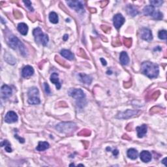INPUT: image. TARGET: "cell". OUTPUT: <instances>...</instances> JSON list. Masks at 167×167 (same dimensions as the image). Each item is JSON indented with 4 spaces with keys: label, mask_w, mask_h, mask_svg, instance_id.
Returning a JSON list of instances; mask_svg holds the SVG:
<instances>
[{
    "label": "cell",
    "mask_w": 167,
    "mask_h": 167,
    "mask_svg": "<svg viewBox=\"0 0 167 167\" xmlns=\"http://www.w3.org/2000/svg\"><path fill=\"white\" fill-rule=\"evenodd\" d=\"M101 61H102V65H104V66H105V65H106V60H104L103 58H101Z\"/></svg>",
    "instance_id": "cell-41"
},
{
    "label": "cell",
    "mask_w": 167,
    "mask_h": 167,
    "mask_svg": "<svg viewBox=\"0 0 167 167\" xmlns=\"http://www.w3.org/2000/svg\"><path fill=\"white\" fill-rule=\"evenodd\" d=\"M8 44L10 47L14 49V50L18 49L20 52V54L23 56H26L27 55V50H26L25 46L17 37L14 36V35L11 36L9 38Z\"/></svg>",
    "instance_id": "cell-2"
},
{
    "label": "cell",
    "mask_w": 167,
    "mask_h": 167,
    "mask_svg": "<svg viewBox=\"0 0 167 167\" xmlns=\"http://www.w3.org/2000/svg\"><path fill=\"white\" fill-rule=\"evenodd\" d=\"M60 54H61V55L63 57H65V58H66L67 59H68V60H73V59H74V58H75L74 54H73L70 50H65V49H64V50H62L61 51Z\"/></svg>",
    "instance_id": "cell-19"
},
{
    "label": "cell",
    "mask_w": 167,
    "mask_h": 167,
    "mask_svg": "<svg viewBox=\"0 0 167 167\" xmlns=\"http://www.w3.org/2000/svg\"><path fill=\"white\" fill-rule=\"evenodd\" d=\"M123 43L127 48H130L132 44V39L130 38H123Z\"/></svg>",
    "instance_id": "cell-31"
},
{
    "label": "cell",
    "mask_w": 167,
    "mask_h": 167,
    "mask_svg": "<svg viewBox=\"0 0 167 167\" xmlns=\"http://www.w3.org/2000/svg\"><path fill=\"white\" fill-rule=\"evenodd\" d=\"M39 90L35 87L30 88L28 91V103L33 105H36L39 104L41 102L40 99L39 97Z\"/></svg>",
    "instance_id": "cell-5"
},
{
    "label": "cell",
    "mask_w": 167,
    "mask_h": 167,
    "mask_svg": "<svg viewBox=\"0 0 167 167\" xmlns=\"http://www.w3.org/2000/svg\"><path fill=\"white\" fill-rule=\"evenodd\" d=\"M90 134H91L90 131H89L88 129H83V130H82L81 132L78 133V135L84 136V137H88V136L90 135Z\"/></svg>",
    "instance_id": "cell-32"
},
{
    "label": "cell",
    "mask_w": 167,
    "mask_h": 167,
    "mask_svg": "<svg viewBox=\"0 0 167 167\" xmlns=\"http://www.w3.org/2000/svg\"><path fill=\"white\" fill-rule=\"evenodd\" d=\"M18 117L16 113L13 111H9L7 113L5 116V121L8 123H15L18 121Z\"/></svg>",
    "instance_id": "cell-11"
},
{
    "label": "cell",
    "mask_w": 167,
    "mask_h": 167,
    "mask_svg": "<svg viewBox=\"0 0 167 167\" xmlns=\"http://www.w3.org/2000/svg\"><path fill=\"white\" fill-rule=\"evenodd\" d=\"M141 71L144 75L150 79L157 78L159 73V66L150 61H145L141 65Z\"/></svg>",
    "instance_id": "cell-1"
},
{
    "label": "cell",
    "mask_w": 167,
    "mask_h": 167,
    "mask_svg": "<svg viewBox=\"0 0 167 167\" xmlns=\"http://www.w3.org/2000/svg\"><path fill=\"white\" fill-rule=\"evenodd\" d=\"M159 92H155L154 93H153V94H152V95H151V98H152V99H157V98L159 97Z\"/></svg>",
    "instance_id": "cell-36"
},
{
    "label": "cell",
    "mask_w": 167,
    "mask_h": 167,
    "mask_svg": "<svg viewBox=\"0 0 167 167\" xmlns=\"http://www.w3.org/2000/svg\"><path fill=\"white\" fill-rule=\"evenodd\" d=\"M127 11L128 14L131 15V17H135L139 14V11L137 9L132 5H128L127 7Z\"/></svg>",
    "instance_id": "cell-21"
},
{
    "label": "cell",
    "mask_w": 167,
    "mask_h": 167,
    "mask_svg": "<svg viewBox=\"0 0 167 167\" xmlns=\"http://www.w3.org/2000/svg\"><path fill=\"white\" fill-rule=\"evenodd\" d=\"M138 113H139V111L137 110H127L125 112L120 113L119 115L117 116L116 117L119 119H128L130 118V117L135 116Z\"/></svg>",
    "instance_id": "cell-9"
},
{
    "label": "cell",
    "mask_w": 167,
    "mask_h": 167,
    "mask_svg": "<svg viewBox=\"0 0 167 167\" xmlns=\"http://www.w3.org/2000/svg\"><path fill=\"white\" fill-rule=\"evenodd\" d=\"M166 157H165V158H164V159H163V160H162V163H163V164H164V165H165V166H166Z\"/></svg>",
    "instance_id": "cell-43"
},
{
    "label": "cell",
    "mask_w": 167,
    "mask_h": 167,
    "mask_svg": "<svg viewBox=\"0 0 167 167\" xmlns=\"http://www.w3.org/2000/svg\"><path fill=\"white\" fill-rule=\"evenodd\" d=\"M151 17H152L153 18H155V19L161 20L162 18V17H163V15H162V13H161V12H160V11H155V13H153V15Z\"/></svg>",
    "instance_id": "cell-28"
},
{
    "label": "cell",
    "mask_w": 167,
    "mask_h": 167,
    "mask_svg": "<svg viewBox=\"0 0 167 167\" xmlns=\"http://www.w3.org/2000/svg\"><path fill=\"white\" fill-rule=\"evenodd\" d=\"M33 34L35 37V41L37 43L42 44L43 46L47 45L49 41L48 36L43 32L41 28H37L34 29L33 31Z\"/></svg>",
    "instance_id": "cell-3"
},
{
    "label": "cell",
    "mask_w": 167,
    "mask_h": 167,
    "mask_svg": "<svg viewBox=\"0 0 167 167\" xmlns=\"http://www.w3.org/2000/svg\"><path fill=\"white\" fill-rule=\"evenodd\" d=\"M23 3L25 4L26 7H27L28 9L31 11V12H33V11H34V9H33V7H32V2H31L30 1H24Z\"/></svg>",
    "instance_id": "cell-33"
},
{
    "label": "cell",
    "mask_w": 167,
    "mask_h": 167,
    "mask_svg": "<svg viewBox=\"0 0 167 167\" xmlns=\"http://www.w3.org/2000/svg\"><path fill=\"white\" fill-rule=\"evenodd\" d=\"M78 77H79V80L81 81L82 83L88 84L90 85L92 82V78L90 76L87 75L84 73H79L78 75Z\"/></svg>",
    "instance_id": "cell-12"
},
{
    "label": "cell",
    "mask_w": 167,
    "mask_h": 167,
    "mask_svg": "<svg viewBox=\"0 0 167 167\" xmlns=\"http://www.w3.org/2000/svg\"><path fill=\"white\" fill-rule=\"evenodd\" d=\"M140 158L142 162H149L151 160L152 156L148 151H142L140 154Z\"/></svg>",
    "instance_id": "cell-15"
},
{
    "label": "cell",
    "mask_w": 167,
    "mask_h": 167,
    "mask_svg": "<svg viewBox=\"0 0 167 167\" xmlns=\"http://www.w3.org/2000/svg\"><path fill=\"white\" fill-rule=\"evenodd\" d=\"M125 18L122 16V15L121 14H116L114 17L113 18V22H114V27L118 30L121 26L123 25L125 22Z\"/></svg>",
    "instance_id": "cell-10"
},
{
    "label": "cell",
    "mask_w": 167,
    "mask_h": 167,
    "mask_svg": "<svg viewBox=\"0 0 167 167\" xmlns=\"http://www.w3.org/2000/svg\"><path fill=\"white\" fill-rule=\"evenodd\" d=\"M155 7H153L151 5L146 6L143 9V13L144 15H146V16L151 17L153 15V13H155Z\"/></svg>",
    "instance_id": "cell-22"
},
{
    "label": "cell",
    "mask_w": 167,
    "mask_h": 167,
    "mask_svg": "<svg viewBox=\"0 0 167 167\" xmlns=\"http://www.w3.org/2000/svg\"><path fill=\"white\" fill-rule=\"evenodd\" d=\"M34 73V69L30 65H27L24 67L22 71V75L24 78H28L32 77Z\"/></svg>",
    "instance_id": "cell-14"
},
{
    "label": "cell",
    "mask_w": 167,
    "mask_h": 167,
    "mask_svg": "<svg viewBox=\"0 0 167 167\" xmlns=\"http://www.w3.org/2000/svg\"><path fill=\"white\" fill-rule=\"evenodd\" d=\"M50 147V145L48 142H40L38 146H37L36 150L39 151H45L46 150L49 148Z\"/></svg>",
    "instance_id": "cell-24"
},
{
    "label": "cell",
    "mask_w": 167,
    "mask_h": 167,
    "mask_svg": "<svg viewBox=\"0 0 167 167\" xmlns=\"http://www.w3.org/2000/svg\"><path fill=\"white\" fill-rule=\"evenodd\" d=\"M150 3L151 4V5L154 7L161 6L162 3H163V1H161V0H151V1H150Z\"/></svg>",
    "instance_id": "cell-29"
},
{
    "label": "cell",
    "mask_w": 167,
    "mask_h": 167,
    "mask_svg": "<svg viewBox=\"0 0 167 167\" xmlns=\"http://www.w3.org/2000/svg\"><path fill=\"white\" fill-rule=\"evenodd\" d=\"M131 81L126 82V83H125V84H124L125 88H129V87H131Z\"/></svg>",
    "instance_id": "cell-39"
},
{
    "label": "cell",
    "mask_w": 167,
    "mask_h": 167,
    "mask_svg": "<svg viewBox=\"0 0 167 167\" xmlns=\"http://www.w3.org/2000/svg\"><path fill=\"white\" fill-rule=\"evenodd\" d=\"M50 81L52 82L53 84H54L55 86H56V88L57 90H59L61 88V83L59 82V78H58V74L56 73H54L51 75L50 77Z\"/></svg>",
    "instance_id": "cell-17"
},
{
    "label": "cell",
    "mask_w": 167,
    "mask_h": 167,
    "mask_svg": "<svg viewBox=\"0 0 167 167\" xmlns=\"http://www.w3.org/2000/svg\"><path fill=\"white\" fill-rule=\"evenodd\" d=\"M140 37L144 41H151L153 39V35L151 31L148 28H143L140 30Z\"/></svg>",
    "instance_id": "cell-8"
},
{
    "label": "cell",
    "mask_w": 167,
    "mask_h": 167,
    "mask_svg": "<svg viewBox=\"0 0 167 167\" xmlns=\"http://www.w3.org/2000/svg\"><path fill=\"white\" fill-rule=\"evenodd\" d=\"M68 93L71 97H72L73 98H74V99L77 100H79L80 101H83L86 97L85 93H84V92L81 89H70L69 90Z\"/></svg>",
    "instance_id": "cell-6"
},
{
    "label": "cell",
    "mask_w": 167,
    "mask_h": 167,
    "mask_svg": "<svg viewBox=\"0 0 167 167\" xmlns=\"http://www.w3.org/2000/svg\"><path fill=\"white\" fill-rule=\"evenodd\" d=\"M66 3L68 4V5L70 7L71 9H74L77 13H84V5L82 1H67Z\"/></svg>",
    "instance_id": "cell-7"
},
{
    "label": "cell",
    "mask_w": 167,
    "mask_h": 167,
    "mask_svg": "<svg viewBox=\"0 0 167 167\" xmlns=\"http://www.w3.org/2000/svg\"><path fill=\"white\" fill-rule=\"evenodd\" d=\"M77 125L76 124L73 122H62L58 125H57L55 127V129L60 133H69L74 131Z\"/></svg>",
    "instance_id": "cell-4"
},
{
    "label": "cell",
    "mask_w": 167,
    "mask_h": 167,
    "mask_svg": "<svg viewBox=\"0 0 167 167\" xmlns=\"http://www.w3.org/2000/svg\"><path fill=\"white\" fill-rule=\"evenodd\" d=\"M158 37L160 39L166 40V30H161L159 31Z\"/></svg>",
    "instance_id": "cell-30"
},
{
    "label": "cell",
    "mask_w": 167,
    "mask_h": 167,
    "mask_svg": "<svg viewBox=\"0 0 167 167\" xmlns=\"http://www.w3.org/2000/svg\"><path fill=\"white\" fill-rule=\"evenodd\" d=\"M112 153H113V155H115V156H117V155H118L119 151H118V150H113Z\"/></svg>",
    "instance_id": "cell-40"
},
{
    "label": "cell",
    "mask_w": 167,
    "mask_h": 167,
    "mask_svg": "<svg viewBox=\"0 0 167 167\" xmlns=\"http://www.w3.org/2000/svg\"><path fill=\"white\" fill-rule=\"evenodd\" d=\"M68 38H69L68 35H64V36L63 37V39L64 40V41H67V40L68 39Z\"/></svg>",
    "instance_id": "cell-42"
},
{
    "label": "cell",
    "mask_w": 167,
    "mask_h": 167,
    "mask_svg": "<svg viewBox=\"0 0 167 167\" xmlns=\"http://www.w3.org/2000/svg\"><path fill=\"white\" fill-rule=\"evenodd\" d=\"M101 28H102V30H103V31H104V32H107L108 31H110V28L107 27V26H101Z\"/></svg>",
    "instance_id": "cell-37"
},
{
    "label": "cell",
    "mask_w": 167,
    "mask_h": 167,
    "mask_svg": "<svg viewBox=\"0 0 167 167\" xmlns=\"http://www.w3.org/2000/svg\"><path fill=\"white\" fill-rule=\"evenodd\" d=\"M139 155V153L137 150H135L134 148H131L127 151V156L129 158H130L131 159L135 160L137 159Z\"/></svg>",
    "instance_id": "cell-23"
},
{
    "label": "cell",
    "mask_w": 167,
    "mask_h": 167,
    "mask_svg": "<svg viewBox=\"0 0 167 167\" xmlns=\"http://www.w3.org/2000/svg\"><path fill=\"white\" fill-rule=\"evenodd\" d=\"M49 20L52 24L58 23V16L56 13L54 12H51L49 15Z\"/></svg>",
    "instance_id": "cell-25"
},
{
    "label": "cell",
    "mask_w": 167,
    "mask_h": 167,
    "mask_svg": "<svg viewBox=\"0 0 167 167\" xmlns=\"http://www.w3.org/2000/svg\"><path fill=\"white\" fill-rule=\"evenodd\" d=\"M15 137L16 138V139H18V140H19V142H20V143H24V141H25V140H24V139H22V138L19 137L17 135H15Z\"/></svg>",
    "instance_id": "cell-38"
},
{
    "label": "cell",
    "mask_w": 167,
    "mask_h": 167,
    "mask_svg": "<svg viewBox=\"0 0 167 167\" xmlns=\"http://www.w3.org/2000/svg\"><path fill=\"white\" fill-rule=\"evenodd\" d=\"M1 93L2 97L6 99V98L9 97L12 95L13 91L11 87L7 85H3L1 88Z\"/></svg>",
    "instance_id": "cell-13"
},
{
    "label": "cell",
    "mask_w": 167,
    "mask_h": 167,
    "mask_svg": "<svg viewBox=\"0 0 167 167\" xmlns=\"http://www.w3.org/2000/svg\"><path fill=\"white\" fill-rule=\"evenodd\" d=\"M18 30L22 35H26L28 34V27L27 24L25 23H20L18 25Z\"/></svg>",
    "instance_id": "cell-20"
},
{
    "label": "cell",
    "mask_w": 167,
    "mask_h": 167,
    "mask_svg": "<svg viewBox=\"0 0 167 167\" xmlns=\"http://www.w3.org/2000/svg\"><path fill=\"white\" fill-rule=\"evenodd\" d=\"M147 125L145 124L142 125L141 126L137 127V136L139 138H142L144 137V136L146 135L147 133Z\"/></svg>",
    "instance_id": "cell-16"
},
{
    "label": "cell",
    "mask_w": 167,
    "mask_h": 167,
    "mask_svg": "<svg viewBox=\"0 0 167 167\" xmlns=\"http://www.w3.org/2000/svg\"><path fill=\"white\" fill-rule=\"evenodd\" d=\"M1 146H5V151H7V152L10 153L12 152V149H11V146L9 142H8V140H4L3 142H1Z\"/></svg>",
    "instance_id": "cell-27"
},
{
    "label": "cell",
    "mask_w": 167,
    "mask_h": 167,
    "mask_svg": "<svg viewBox=\"0 0 167 167\" xmlns=\"http://www.w3.org/2000/svg\"><path fill=\"white\" fill-rule=\"evenodd\" d=\"M119 60L122 65H128L129 63V57L128 54H127V52H122L121 54H120Z\"/></svg>",
    "instance_id": "cell-18"
},
{
    "label": "cell",
    "mask_w": 167,
    "mask_h": 167,
    "mask_svg": "<svg viewBox=\"0 0 167 167\" xmlns=\"http://www.w3.org/2000/svg\"><path fill=\"white\" fill-rule=\"evenodd\" d=\"M44 90H45V92L47 93V94L50 95L51 93V91L50 89V87H49L48 84L47 83H44Z\"/></svg>",
    "instance_id": "cell-35"
},
{
    "label": "cell",
    "mask_w": 167,
    "mask_h": 167,
    "mask_svg": "<svg viewBox=\"0 0 167 167\" xmlns=\"http://www.w3.org/2000/svg\"><path fill=\"white\" fill-rule=\"evenodd\" d=\"M14 15H15V18H22V13L20 12L19 11H18V10H15V11H14Z\"/></svg>",
    "instance_id": "cell-34"
},
{
    "label": "cell",
    "mask_w": 167,
    "mask_h": 167,
    "mask_svg": "<svg viewBox=\"0 0 167 167\" xmlns=\"http://www.w3.org/2000/svg\"><path fill=\"white\" fill-rule=\"evenodd\" d=\"M5 59L8 63L11 64V65H14L16 63V60L14 58V57L9 54H5Z\"/></svg>",
    "instance_id": "cell-26"
}]
</instances>
